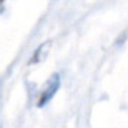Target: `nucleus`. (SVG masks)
Listing matches in <instances>:
<instances>
[{
  "label": "nucleus",
  "mask_w": 128,
  "mask_h": 128,
  "mask_svg": "<svg viewBox=\"0 0 128 128\" xmlns=\"http://www.w3.org/2000/svg\"><path fill=\"white\" fill-rule=\"evenodd\" d=\"M59 76L58 74H55V76H52V78H51L50 81H48V86H47V88L43 91V94L40 95V99H39V103H37V106H44L47 102H50V99L55 95V92L58 91V88H59Z\"/></svg>",
  "instance_id": "f257e3e1"
},
{
  "label": "nucleus",
  "mask_w": 128,
  "mask_h": 128,
  "mask_svg": "<svg viewBox=\"0 0 128 128\" xmlns=\"http://www.w3.org/2000/svg\"><path fill=\"white\" fill-rule=\"evenodd\" d=\"M2 2H3V0H0V4H2Z\"/></svg>",
  "instance_id": "f03ea898"
}]
</instances>
